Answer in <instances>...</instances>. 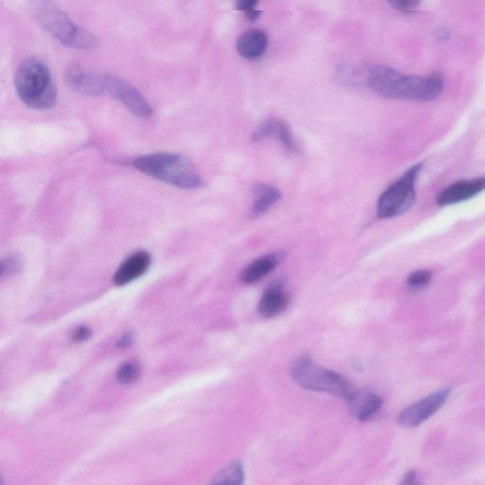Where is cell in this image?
Masks as SVG:
<instances>
[{
    "mask_svg": "<svg viewBox=\"0 0 485 485\" xmlns=\"http://www.w3.org/2000/svg\"><path fill=\"white\" fill-rule=\"evenodd\" d=\"M16 92L29 108L46 111L56 106L57 92L51 71L41 60L30 57L25 59L16 70Z\"/></svg>",
    "mask_w": 485,
    "mask_h": 485,
    "instance_id": "obj_1",
    "label": "cell"
},
{
    "mask_svg": "<svg viewBox=\"0 0 485 485\" xmlns=\"http://www.w3.org/2000/svg\"><path fill=\"white\" fill-rule=\"evenodd\" d=\"M133 166L139 172L167 184L182 189H196L203 180L188 158L174 153H154L135 158Z\"/></svg>",
    "mask_w": 485,
    "mask_h": 485,
    "instance_id": "obj_2",
    "label": "cell"
},
{
    "mask_svg": "<svg viewBox=\"0 0 485 485\" xmlns=\"http://www.w3.org/2000/svg\"><path fill=\"white\" fill-rule=\"evenodd\" d=\"M289 372L292 379L306 390L332 394L346 401L353 393L346 378L320 366L308 355L298 356L293 360Z\"/></svg>",
    "mask_w": 485,
    "mask_h": 485,
    "instance_id": "obj_3",
    "label": "cell"
},
{
    "mask_svg": "<svg viewBox=\"0 0 485 485\" xmlns=\"http://www.w3.org/2000/svg\"><path fill=\"white\" fill-rule=\"evenodd\" d=\"M37 18L44 29L65 46L92 49L98 45L94 35L74 23L67 13L54 5H44L38 10Z\"/></svg>",
    "mask_w": 485,
    "mask_h": 485,
    "instance_id": "obj_4",
    "label": "cell"
},
{
    "mask_svg": "<svg viewBox=\"0 0 485 485\" xmlns=\"http://www.w3.org/2000/svg\"><path fill=\"white\" fill-rule=\"evenodd\" d=\"M421 170L422 164L412 167L381 194L377 202L378 218H396L412 208L416 197V182Z\"/></svg>",
    "mask_w": 485,
    "mask_h": 485,
    "instance_id": "obj_5",
    "label": "cell"
},
{
    "mask_svg": "<svg viewBox=\"0 0 485 485\" xmlns=\"http://www.w3.org/2000/svg\"><path fill=\"white\" fill-rule=\"evenodd\" d=\"M443 89V81L440 74L416 76L399 73L389 90L387 98L430 101L435 100L442 93Z\"/></svg>",
    "mask_w": 485,
    "mask_h": 485,
    "instance_id": "obj_6",
    "label": "cell"
},
{
    "mask_svg": "<svg viewBox=\"0 0 485 485\" xmlns=\"http://www.w3.org/2000/svg\"><path fill=\"white\" fill-rule=\"evenodd\" d=\"M105 93L120 101L136 116L148 118L154 113V109L146 98L119 76L105 74Z\"/></svg>",
    "mask_w": 485,
    "mask_h": 485,
    "instance_id": "obj_7",
    "label": "cell"
},
{
    "mask_svg": "<svg viewBox=\"0 0 485 485\" xmlns=\"http://www.w3.org/2000/svg\"><path fill=\"white\" fill-rule=\"evenodd\" d=\"M451 393V389H443L408 405L400 413L399 424L408 429L420 426L445 405Z\"/></svg>",
    "mask_w": 485,
    "mask_h": 485,
    "instance_id": "obj_8",
    "label": "cell"
},
{
    "mask_svg": "<svg viewBox=\"0 0 485 485\" xmlns=\"http://www.w3.org/2000/svg\"><path fill=\"white\" fill-rule=\"evenodd\" d=\"M65 81L73 92L87 97H96L105 93V75L89 73L78 65L68 68Z\"/></svg>",
    "mask_w": 485,
    "mask_h": 485,
    "instance_id": "obj_9",
    "label": "cell"
},
{
    "mask_svg": "<svg viewBox=\"0 0 485 485\" xmlns=\"http://www.w3.org/2000/svg\"><path fill=\"white\" fill-rule=\"evenodd\" d=\"M265 139H277L283 144L287 151L297 153L298 145L293 136L289 125L283 120L277 118H270L256 128L251 135V141L258 142Z\"/></svg>",
    "mask_w": 485,
    "mask_h": 485,
    "instance_id": "obj_10",
    "label": "cell"
},
{
    "mask_svg": "<svg viewBox=\"0 0 485 485\" xmlns=\"http://www.w3.org/2000/svg\"><path fill=\"white\" fill-rule=\"evenodd\" d=\"M485 190V177L462 180L446 188L437 197L439 206H449L472 199Z\"/></svg>",
    "mask_w": 485,
    "mask_h": 485,
    "instance_id": "obj_11",
    "label": "cell"
},
{
    "mask_svg": "<svg viewBox=\"0 0 485 485\" xmlns=\"http://www.w3.org/2000/svg\"><path fill=\"white\" fill-rule=\"evenodd\" d=\"M348 407L353 417L361 422L369 420L377 415L382 405V398L371 390L353 391L347 400Z\"/></svg>",
    "mask_w": 485,
    "mask_h": 485,
    "instance_id": "obj_12",
    "label": "cell"
},
{
    "mask_svg": "<svg viewBox=\"0 0 485 485\" xmlns=\"http://www.w3.org/2000/svg\"><path fill=\"white\" fill-rule=\"evenodd\" d=\"M151 264L150 255L145 251L137 252L125 260L117 270L114 282L117 286H125L144 275Z\"/></svg>",
    "mask_w": 485,
    "mask_h": 485,
    "instance_id": "obj_13",
    "label": "cell"
},
{
    "mask_svg": "<svg viewBox=\"0 0 485 485\" xmlns=\"http://www.w3.org/2000/svg\"><path fill=\"white\" fill-rule=\"evenodd\" d=\"M268 46V37L261 30H249L237 40L238 53L248 60L258 59L264 56Z\"/></svg>",
    "mask_w": 485,
    "mask_h": 485,
    "instance_id": "obj_14",
    "label": "cell"
},
{
    "mask_svg": "<svg viewBox=\"0 0 485 485\" xmlns=\"http://www.w3.org/2000/svg\"><path fill=\"white\" fill-rule=\"evenodd\" d=\"M289 303V294L281 286H272L265 290L258 303V312L262 317H273L283 313Z\"/></svg>",
    "mask_w": 485,
    "mask_h": 485,
    "instance_id": "obj_15",
    "label": "cell"
},
{
    "mask_svg": "<svg viewBox=\"0 0 485 485\" xmlns=\"http://www.w3.org/2000/svg\"><path fill=\"white\" fill-rule=\"evenodd\" d=\"M281 261L279 254L265 255L254 260L248 267L244 268L240 278L245 284H255L261 281L268 274L272 272Z\"/></svg>",
    "mask_w": 485,
    "mask_h": 485,
    "instance_id": "obj_16",
    "label": "cell"
},
{
    "mask_svg": "<svg viewBox=\"0 0 485 485\" xmlns=\"http://www.w3.org/2000/svg\"><path fill=\"white\" fill-rule=\"evenodd\" d=\"M398 75V71L394 68L386 65H374L369 70L367 84L372 92L387 98L389 90Z\"/></svg>",
    "mask_w": 485,
    "mask_h": 485,
    "instance_id": "obj_17",
    "label": "cell"
},
{
    "mask_svg": "<svg viewBox=\"0 0 485 485\" xmlns=\"http://www.w3.org/2000/svg\"><path fill=\"white\" fill-rule=\"evenodd\" d=\"M253 193L255 199L251 213L252 215L256 216L264 215L282 199L281 191L270 185H255Z\"/></svg>",
    "mask_w": 485,
    "mask_h": 485,
    "instance_id": "obj_18",
    "label": "cell"
},
{
    "mask_svg": "<svg viewBox=\"0 0 485 485\" xmlns=\"http://www.w3.org/2000/svg\"><path fill=\"white\" fill-rule=\"evenodd\" d=\"M245 472L239 462H232L218 474L209 485H243Z\"/></svg>",
    "mask_w": 485,
    "mask_h": 485,
    "instance_id": "obj_19",
    "label": "cell"
},
{
    "mask_svg": "<svg viewBox=\"0 0 485 485\" xmlns=\"http://www.w3.org/2000/svg\"><path fill=\"white\" fill-rule=\"evenodd\" d=\"M139 372V367L136 363H127L123 364L118 370L117 378L118 381L122 384H131L138 379Z\"/></svg>",
    "mask_w": 485,
    "mask_h": 485,
    "instance_id": "obj_20",
    "label": "cell"
},
{
    "mask_svg": "<svg viewBox=\"0 0 485 485\" xmlns=\"http://www.w3.org/2000/svg\"><path fill=\"white\" fill-rule=\"evenodd\" d=\"M430 279H432V274H430L429 271H415V272L408 276V286L412 289H422L429 284Z\"/></svg>",
    "mask_w": 485,
    "mask_h": 485,
    "instance_id": "obj_21",
    "label": "cell"
},
{
    "mask_svg": "<svg viewBox=\"0 0 485 485\" xmlns=\"http://www.w3.org/2000/svg\"><path fill=\"white\" fill-rule=\"evenodd\" d=\"M21 267L20 260L18 257H10L1 264V275H10L15 273Z\"/></svg>",
    "mask_w": 485,
    "mask_h": 485,
    "instance_id": "obj_22",
    "label": "cell"
},
{
    "mask_svg": "<svg viewBox=\"0 0 485 485\" xmlns=\"http://www.w3.org/2000/svg\"><path fill=\"white\" fill-rule=\"evenodd\" d=\"M418 4L419 2L408 1V0H404V1L391 2V6H393L394 9L404 13H412V11L416 9V7L418 6Z\"/></svg>",
    "mask_w": 485,
    "mask_h": 485,
    "instance_id": "obj_23",
    "label": "cell"
},
{
    "mask_svg": "<svg viewBox=\"0 0 485 485\" xmlns=\"http://www.w3.org/2000/svg\"><path fill=\"white\" fill-rule=\"evenodd\" d=\"M258 4L259 2L256 0H240V1L237 2V9L246 13L256 10Z\"/></svg>",
    "mask_w": 485,
    "mask_h": 485,
    "instance_id": "obj_24",
    "label": "cell"
},
{
    "mask_svg": "<svg viewBox=\"0 0 485 485\" xmlns=\"http://www.w3.org/2000/svg\"><path fill=\"white\" fill-rule=\"evenodd\" d=\"M90 336H92V331L86 326L79 327L73 334V339L76 342L86 341L87 339H89Z\"/></svg>",
    "mask_w": 485,
    "mask_h": 485,
    "instance_id": "obj_25",
    "label": "cell"
},
{
    "mask_svg": "<svg viewBox=\"0 0 485 485\" xmlns=\"http://www.w3.org/2000/svg\"><path fill=\"white\" fill-rule=\"evenodd\" d=\"M400 485H422L417 479V474L415 471H410L405 474Z\"/></svg>",
    "mask_w": 485,
    "mask_h": 485,
    "instance_id": "obj_26",
    "label": "cell"
},
{
    "mask_svg": "<svg viewBox=\"0 0 485 485\" xmlns=\"http://www.w3.org/2000/svg\"><path fill=\"white\" fill-rule=\"evenodd\" d=\"M133 334L131 333V332H128V333L125 334V335L120 338L119 342H118V347L125 348L130 346V345L133 344Z\"/></svg>",
    "mask_w": 485,
    "mask_h": 485,
    "instance_id": "obj_27",
    "label": "cell"
},
{
    "mask_svg": "<svg viewBox=\"0 0 485 485\" xmlns=\"http://www.w3.org/2000/svg\"><path fill=\"white\" fill-rule=\"evenodd\" d=\"M262 13L260 12L258 10H254L251 11V12H248L246 13V18H248V20L251 21H256L257 19L261 16Z\"/></svg>",
    "mask_w": 485,
    "mask_h": 485,
    "instance_id": "obj_28",
    "label": "cell"
}]
</instances>
